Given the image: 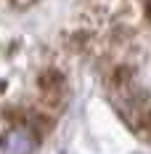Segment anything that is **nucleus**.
Returning <instances> with one entry per match:
<instances>
[{
  "instance_id": "obj_2",
  "label": "nucleus",
  "mask_w": 151,
  "mask_h": 154,
  "mask_svg": "<svg viewBox=\"0 0 151 154\" xmlns=\"http://www.w3.org/2000/svg\"><path fill=\"white\" fill-rule=\"evenodd\" d=\"M11 3H14L16 8H27V5H32L35 0H11Z\"/></svg>"
},
{
  "instance_id": "obj_1",
  "label": "nucleus",
  "mask_w": 151,
  "mask_h": 154,
  "mask_svg": "<svg viewBox=\"0 0 151 154\" xmlns=\"http://www.w3.org/2000/svg\"><path fill=\"white\" fill-rule=\"evenodd\" d=\"M37 146V136L27 122H14L0 136V154H32Z\"/></svg>"
}]
</instances>
